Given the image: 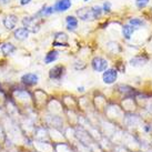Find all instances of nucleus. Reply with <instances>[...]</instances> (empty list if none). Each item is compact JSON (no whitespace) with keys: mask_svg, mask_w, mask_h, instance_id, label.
I'll return each instance as SVG.
<instances>
[{"mask_svg":"<svg viewBox=\"0 0 152 152\" xmlns=\"http://www.w3.org/2000/svg\"><path fill=\"white\" fill-rule=\"evenodd\" d=\"M53 12V7H43L40 11H38V13L36 15L37 17L38 16H41V17H45V16H49Z\"/></svg>","mask_w":152,"mask_h":152,"instance_id":"obj_16","label":"nucleus"},{"mask_svg":"<svg viewBox=\"0 0 152 152\" xmlns=\"http://www.w3.org/2000/svg\"><path fill=\"white\" fill-rule=\"evenodd\" d=\"M53 46L55 47L68 46V36L67 34H64V32H58V34H56Z\"/></svg>","mask_w":152,"mask_h":152,"instance_id":"obj_8","label":"nucleus"},{"mask_svg":"<svg viewBox=\"0 0 152 152\" xmlns=\"http://www.w3.org/2000/svg\"><path fill=\"white\" fill-rule=\"evenodd\" d=\"M134 32V28L132 27V26L130 25H126L124 27L122 28V34H123V37L126 39H129L131 38V36H132V34Z\"/></svg>","mask_w":152,"mask_h":152,"instance_id":"obj_15","label":"nucleus"},{"mask_svg":"<svg viewBox=\"0 0 152 152\" xmlns=\"http://www.w3.org/2000/svg\"><path fill=\"white\" fill-rule=\"evenodd\" d=\"M13 36H15V38L17 39V40L22 41V40H26V39L28 38V36H29V31L26 29L25 27H22V28H18V29L15 30Z\"/></svg>","mask_w":152,"mask_h":152,"instance_id":"obj_11","label":"nucleus"},{"mask_svg":"<svg viewBox=\"0 0 152 152\" xmlns=\"http://www.w3.org/2000/svg\"><path fill=\"white\" fill-rule=\"evenodd\" d=\"M85 1H89V0H85Z\"/></svg>","mask_w":152,"mask_h":152,"instance_id":"obj_24","label":"nucleus"},{"mask_svg":"<svg viewBox=\"0 0 152 152\" xmlns=\"http://www.w3.org/2000/svg\"><path fill=\"white\" fill-rule=\"evenodd\" d=\"M149 58L147 56H135L133 57L132 59L130 60V64L131 66H133V67H141V66H143L148 62Z\"/></svg>","mask_w":152,"mask_h":152,"instance_id":"obj_9","label":"nucleus"},{"mask_svg":"<svg viewBox=\"0 0 152 152\" xmlns=\"http://www.w3.org/2000/svg\"><path fill=\"white\" fill-rule=\"evenodd\" d=\"M129 25L132 26L134 29H138L139 27L144 26V21L141 20V19H139V18H133V19H131L130 21H129Z\"/></svg>","mask_w":152,"mask_h":152,"instance_id":"obj_17","label":"nucleus"},{"mask_svg":"<svg viewBox=\"0 0 152 152\" xmlns=\"http://www.w3.org/2000/svg\"><path fill=\"white\" fill-rule=\"evenodd\" d=\"M110 7H111L110 2H108V1H107V2H104V4H103V9H102V10H103L104 12H108V13H109L110 10H111V8H110Z\"/></svg>","mask_w":152,"mask_h":152,"instance_id":"obj_20","label":"nucleus"},{"mask_svg":"<svg viewBox=\"0 0 152 152\" xmlns=\"http://www.w3.org/2000/svg\"><path fill=\"white\" fill-rule=\"evenodd\" d=\"M15 51H16V47L13 46L12 43H4V45L1 46V52H2L4 56L12 55Z\"/></svg>","mask_w":152,"mask_h":152,"instance_id":"obj_13","label":"nucleus"},{"mask_svg":"<svg viewBox=\"0 0 152 152\" xmlns=\"http://www.w3.org/2000/svg\"><path fill=\"white\" fill-rule=\"evenodd\" d=\"M66 21H67V28L69 30H75L78 27V20L73 16H68L66 18Z\"/></svg>","mask_w":152,"mask_h":152,"instance_id":"obj_14","label":"nucleus"},{"mask_svg":"<svg viewBox=\"0 0 152 152\" xmlns=\"http://www.w3.org/2000/svg\"><path fill=\"white\" fill-rule=\"evenodd\" d=\"M58 55H59V52L57 50L49 51L46 55V57H45V64H51V62L56 61V60L58 59Z\"/></svg>","mask_w":152,"mask_h":152,"instance_id":"obj_12","label":"nucleus"},{"mask_svg":"<svg viewBox=\"0 0 152 152\" xmlns=\"http://www.w3.org/2000/svg\"><path fill=\"white\" fill-rule=\"evenodd\" d=\"M117 78H118V71H117V69H113V68L107 69L106 71L103 72V76H102L103 82L107 85L113 83L114 81L117 80Z\"/></svg>","mask_w":152,"mask_h":152,"instance_id":"obj_3","label":"nucleus"},{"mask_svg":"<svg viewBox=\"0 0 152 152\" xmlns=\"http://www.w3.org/2000/svg\"><path fill=\"white\" fill-rule=\"evenodd\" d=\"M93 70L98 72H104L108 69V61L101 57H94L91 61Z\"/></svg>","mask_w":152,"mask_h":152,"instance_id":"obj_2","label":"nucleus"},{"mask_svg":"<svg viewBox=\"0 0 152 152\" xmlns=\"http://www.w3.org/2000/svg\"><path fill=\"white\" fill-rule=\"evenodd\" d=\"M30 1H31V0H20V4H21V6H26V4H30Z\"/></svg>","mask_w":152,"mask_h":152,"instance_id":"obj_21","label":"nucleus"},{"mask_svg":"<svg viewBox=\"0 0 152 152\" xmlns=\"http://www.w3.org/2000/svg\"><path fill=\"white\" fill-rule=\"evenodd\" d=\"M92 13H93V17H94V19H98V18L101 16L102 13V9L99 7V6H94V7H92Z\"/></svg>","mask_w":152,"mask_h":152,"instance_id":"obj_18","label":"nucleus"},{"mask_svg":"<svg viewBox=\"0 0 152 152\" xmlns=\"http://www.w3.org/2000/svg\"><path fill=\"white\" fill-rule=\"evenodd\" d=\"M150 0H135V4L138 8H144L149 4Z\"/></svg>","mask_w":152,"mask_h":152,"instance_id":"obj_19","label":"nucleus"},{"mask_svg":"<svg viewBox=\"0 0 152 152\" xmlns=\"http://www.w3.org/2000/svg\"><path fill=\"white\" fill-rule=\"evenodd\" d=\"M77 15L78 17L85 20V21H88V20H94V17H93L92 13V9L91 8H87V7H83L81 9H78L77 10Z\"/></svg>","mask_w":152,"mask_h":152,"instance_id":"obj_5","label":"nucleus"},{"mask_svg":"<svg viewBox=\"0 0 152 152\" xmlns=\"http://www.w3.org/2000/svg\"><path fill=\"white\" fill-rule=\"evenodd\" d=\"M22 23H23L26 29L29 32H32V34L38 32L39 29H40V22L38 21L36 16L34 17H25L22 19Z\"/></svg>","mask_w":152,"mask_h":152,"instance_id":"obj_1","label":"nucleus"},{"mask_svg":"<svg viewBox=\"0 0 152 152\" xmlns=\"http://www.w3.org/2000/svg\"><path fill=\"white\" fill-rule=\"evenodd\" d=\"M17 21H18V19L15 15H9V16H7V17L4 19V25L7 29L11 30L16 27Z\"/></svg>","mask_w":152,"mask_h":152,"instance_id":"obj_10","label":"nucleus"},{"mask_svg":"<svg viewBox=\"0 0 152 152\" xmlns=\"http://www.w3.org/2000/svg\"><path fill=\"white\" fill-rule=\"evenodd\" d=\"M64 71H66L64 67H62V66H55L52 69H50L49 77L52 80H60L64 76Z\"/></svg>","mask_w":152,"mask_h":152,"instance_id":"obj_4","label":"nucleus"},{"mask_svg":"<svg viewBox=\"0 0 152 152\" xmlns=\"http://www.w3.org/2000/svg\"><path fill=\"white\" fill-rule=\"evenodd\" d=\"M21 81L27 86H34L38 83L39 77L36 73H26L21 77Z\"/></svg>","mask_w":152,"mask_h":152,"instance_id":"obj_7","label":"nucleus"},{"mask_svg":"<svg viewBox=\"0 0 152 152\" xmlns=\"http://www.w3.org/2000/svg\"><path fill=\"white\" fill-rule=\"evenodd\" d=\"M78 90H79V91H83V87H79V88H78Z\"/></svg>","mask_w":152,"mask_h":152,"instance_id":"obj_23","label":"nucleus"},{"mask_svg":"<svg viewBox=\"0 0 152 152\" xmlns=\"http://www.w3.org/2000/svg\"><path fill=\"white\" fill-rule=\"evenodd\" d=\"M71 7V0H58L53 6V11L64 12Z\"/></svg>","mask_w":152,"mask_h":152,"instance_id":"obj_6","label":"nucleus"},{"mask_svg":"<svg viewBox=\"0 0 152 152\" xmlns=\"http://www.w3.org/2000/svg\"><path fill=\"white\" fill-rule=\"evenodd\" d=\"M10 0H0V4H8Z\"/></svg>","mask_w":152,"mask_h":152,"instance_id":"obj_22","label":"nucleus"}]
</instances>
